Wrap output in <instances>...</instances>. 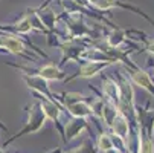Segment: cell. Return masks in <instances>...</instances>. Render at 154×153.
<instances>
[{
	"label": "cell",
	"instance_id": "cell-1",
	"mask_svg": "<svg viewBox=\"0 0 154 153\" xmlns=\"http://www.w3.org/2000/svg\"><path fill=\"white\" fill-rule=\"evenodd\" d=\"M45 121H46V115H45V112H43V107H41L38 103H37V104H34V106L31 107V110H29V120H28V123L25 124V127L21 129L20 132H17L14 136H11L8 141H5V142H3V145H5V147H6V145H9L12 141H15L17 138L23 136V135L38 132V130L43 127V124H45Z\"/></svg>",
	"mask_w": 154,
	"mask_h": 153
},
{
	"label": "cell",
	"instance_id": "cell-2",
	"mask_svg": "<svg viewBox=\"0 0 154 153\" xmlns=\"http://www.w3.org/2000/svg\"><path fill=\"white\" fill-rule=\"evenodd\" d=\"M149 103H146L145 109L136 107V118H137V127L142 129L143 132L154 138V109H148Z\"/></svg>",
	"mask_w": 154,
	"mask_h": 153
},
{
	"label": "cell",
	"instance_id": "cell-3",
	"mask_svg": "<svg viewBox=\"0 0 154 153\" xmlns=\"http://www.w3.org/2000/svg\"><path fill=\"white\" fill-rule=\"evenodd\" d=\"M127 71L131 75V80H133V83L136 86L142 87V89H145L149 95L154 97V83H152V80L149 78V75L145 71H142L140 68L134 66V64H130V68L127 66Z\"/></svg>",
	"mask_w": 154,
	"mask_h": 153
},
{
	"label": "cell",
	"instance_id": "cell-4",
	"mask_svg": "<svg viewBox=\"0 0 154 153\" xmlns=\"http://www.w3.org/2000/svg\"><path fill=\"white\" fill-rule=\"evenodd\" d=\"M85 129H89V123H87V120L85 118H79V116H73L72 120L67 121V124H66L63 141L69 142V141L75 139L78 135H81V132L85 130Z\"/></svg>",
	"mask_w": 154,
	"mask_h": 153
},
{
	"label": "cell",
	"instance_id": "cell-5",
	"mask_svg": "<svg viewBox=\"0 0 154 153\" xmlns=\"http://www.w3.org/2000/svg\"><path fill=\"white\" fill-rule=\"evenodd\" d=\"M110 129H112V133L113 135H116V136H119L122 139H127V136L130 135L131 126H130L128 120L121 112H118V115L115 116V120L112 121V124H110Z\"/></svg>",
	"mask_w": 154,
	"mask_h": 153
},
{
	"label": "cell",
	"instance_id": "cell-6",
	"mask_svg": "<svg viewBox=\"0 0 154 153\" xmlns=\"http://www.w3.org/2000/svg\"><path fill=\"white\" fill-rule=\"evenodd\" d=\"M104 95L108 98L110 103H113V104L118 107V103H119V89H118V83L113 81V80L105 78V81H104Z\"/></svg>",
	"mask_w": 154,
	"mask_h": 153
},
{
	"label": "cell",
	"instance_id": "cell-7",
	"mask_svg": "<svg viewBox=\"0 0 154 153\" xmlns=\"http://www.w3.org/2000/svg\"><path fill=\"white\" fill-rule=\"evenodd\" d=\"M67 109H69V112L73 116H79V118H87V116H92L93 115L92 106H89L85 101H78L75 104H70Z\"/></svg>",
	"mask_w": 154,
	"mask_h": 153
},
{
	"label": "cell",
	"instance_id": "cell-8",
	"mask_svg": "<svg viewBox=\"0 0 154 153\" xmlns=\"http://www.w3.org/2000/svg\"><path fill=\"white\" fill-rule=\"evenodd\" d=\"M110 63H104V61H99V63H96V61H92V63H89V64H85V66H82L81 68V71H79V77H93V75H96L99 71H102L104 68H107Z\"/></svg>",
	"mask_w": 154,
	"mask_h": 153
},
{
	"label": "cell",
	"instance_id": "cell-9",
	"mask_svg": "<svg viewBox=\"0 0 154 153\" xmlns=\"http://www.w3.org/2000/svg\"><path fill=\"white\" fill-rule=\"evenodd\" d=\"M137 153H154V139L139 129V151Z\"/></svg>",
	"mask_w": 154,
	"mask_h": 153
},
{
	"label": "cell",
	"instance_id": "cell-10",
	"mask_svg": "<svg viewBox=\"0 0 154 153\" xmlns=\"http://www.w3.org/2000/svg\"><path fill=\"white\" fill-rule=\"evenodd\" d=\"M25 80L28 81V84H29L31 89L38 91L41 95H45L46 98H51V97H52V95H51V92H49L48 83H46L45 80H43V78H28V77H25Z\"/></svg>",
	"mask_w": 154,
	"mask_h": 153
},
{
	"label": "cell",
	"instance_id": "cell-11",
	"mask_svg": "<svg viewBox=\"0 0 154 153\" xmlns=\"http://www.w3.org/2000/svg\"><path fill=\"white\" fill-rule=\"evenodd\" d=\"M40 77L45 78V80H61L63 78V74L55 68L52 64H48V66L41 68L40 69Z\"/></svg>",
	"mask_w": 154,
	"mask_h": 153
},
{
	"label": "cell",
	"instance_id": "cell-12",
	"mask_svg": "<svg viewBox=\"0 0 154 153\" xmlns=\"http://www.w3.org/2000/svg\"><path fill=\"white\" fill-rule=\"evenodd\" d=\"M3 46H5L6 49H9L11 52H14V54H23V52H25L23 45H21L17 38H14V37H11V35H8V37L3 38Z\"/></svg>",
	"mask_w": 154,
	"mask_h": 153
},
{
	"label": "cell",
	"instance_id": "cell-13",
	"mask_svg": "<svg viewBox=\"0 0 154 153\" xmlns=\"http://www.w3.org/2000/svg\"><path fill=\"white\" fill-rule=\"evenodd\" d=\"M96 148H99L102 153L107 151V150H110V148H115L112 135H110V133H105V132H102V130H101V135H99V138H98Z\"/></svg>",
	"mask_w": 154,
	"mask_h": 153
},
{
	"label": "cell",
	"instance_id": "cell-14",
	"mask_svg": "<svg viewBox=\"0 0 154 153\" xmlns=\"http://www.w3.org/2000/svg\"><path fill=\"white\" fill-rule=\"evenodd\" d=\"M66 153H96V147L93 145V141L92 139H84L81 145L66 151Z\"/></svg>",
	"mask_w": 154,
	"mask_h": 153
},
{
	"label": "cell",
	"instance_id": "cell-15",
	"mask_svg": "<svg viewBox=\"0 0 154 153\" xmlns=\"http://www.w3.org/2000/svg\"><path fill=\"white\" fill-rule=\"evenodd\" d=\"M145 49L149 52V55H154V40H149V38L145 40Z\"/></svg>",
	"mask_w": 154,
	"mask_h": 153
},
{
	"label": "cell",
	"instance_id": "cell-16",
	"mask_svg": "<svg viewBox=\"0 0 154 153\" xmlns=\"http://www.w3.org/2000/svg\"><path fill=\"white\" fill-rule=\"evenodd\" d=\"M104 153H122V151H119L118 148H110V150H107V151H104Z\"/></svg>",
	"mask_w": 154,
	"mask_h": 153
},
{
	"label": "cell",
	"instance_id": "cell-17",
	"mask_svg": "<svg viewBox=\"0 0 154 153\" xmlns=\"http://www.w3.org/2000/svg\"><path fill=\"white\" fill-rule=\"evenodd\" d=\"M0 129H2V130H5V132H8V127H6V126H3L2 123H0Z\"/></svg>",
	"mask_w": 154,
	"mask_h": 153
},
{
	"label": "cell",
	"instance_id": "cell-18",
	"mask_svg": "<svg viewBox=\"0 0 154 153\" xmlns=\"http://www.w3.org/2000/svg\"><path fill=\"white\" fill-rule=\"evenodd\" d=\"M48 153H61V150H54V151H48Z\"/></svg>",
	"mask_w": 154,
	"mask_h": 153
},
{
	"label": "cell",
	"instance_id": "cell-19",
	"mask_svg": "<svg viewBox=\"0 0 154 153\" xmlns=\"http://www.w3.org/2000/svg\"><path fill=\"white\" fill-rule=\"evenodd\" d=\"M0 46H3V38L0 37Z\"/></svg>",
	"mask_w": 154,
	"mask_h": 153
},
{
	"label": "cell",
	"instance_id": "cell-20",
	"mask_svg": "<svg viewBox=\"0 0 154 153\" xmlns=\"http://www.w3.org/2000/svg\"><path fill=\"white\" fill-rule=\"evenodd\" d=\"M0 153H6V151H3V150H2V148H0Z\"/></svg>",
	"mask_w": 154,
	"mask_h": 153
},
{
	"label": "cell",
	"instance_id": "cell-21",
	"mask_svg": "<svg viewBox=\"0 0 154 153\" xmlns=\"http://www.w3.org/2000/svg\"><path fill=\"white\" fill-rule=\"evenodd\" d=\"M152 66H154V64H152Z\"/></svg>",
	"mask_w": 154,
	"mask_h": 153
}]
</instances>
